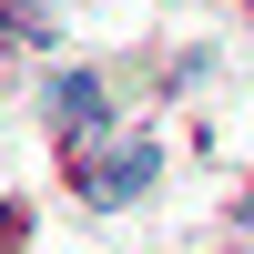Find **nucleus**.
Wrapping results in <instances>:
<instances>
[{
	"mask_svg": "<svg viewBox=\"0 0 254 254\" xmlns=\"http://www.w3.org/2000/svg\"><path fill=\"white\" fill-rule=\"evenodd\" d=\"M51 122H61V132H102V81L92 71H61L51 81Z\"/></svg>",
	"mask_w": 254,
	"mask_h": 254,
	"instance_id": "f03ea898",
	"label": "nucleus"
},
{
	"mask_svg": "<svg viewBox=\"0 0 254 254\" xmlns=\"http://www.w3.org/2000/svg\"><path fill=\"white\" fill-rule=\"evenodd\" d=\"M244 224H254V193H244Z\"/></svg>",
	"mask_w": 254,
	"mask_h": 254,
	"instance_id": "7ed1b4c3",
	"label": "nucleus"
},
{
	"mask_svg": "<svg viewBox=\"0 0 254 254\" xmlns=\"http://www.w3.org/2000/svg\"><path fill=\"white\" fill-rule=\"evenodd\" d=\"M153 142H112V153H102V163H81V203H102V214H122V203H132L142 193V183H153Z\"/></svg>",
	"mask_w": 254,
	"mask_h": 254,
	"instance_id": "f257e3e1",
	"label": "nucleus"
}]
</instances>
